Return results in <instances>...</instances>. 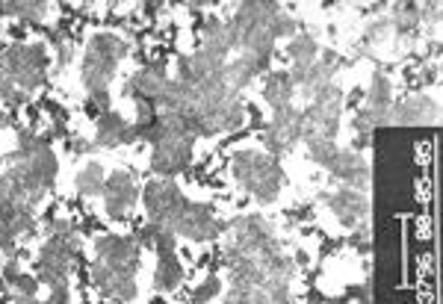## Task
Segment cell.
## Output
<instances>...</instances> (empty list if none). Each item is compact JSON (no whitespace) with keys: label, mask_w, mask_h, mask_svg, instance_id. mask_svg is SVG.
<instances>
[{"label":"cell","mask_w":443,"mask_h":304,"mask_svg":"<svg viewBox=\"0 0 443 304\" xmlns=\"http://www.w3.org/2000/svg\"><path fill=\"white\" fill-rule=\"evenodd\" d=\"M234 177L243 184L257 201H269L278 198L281 184H284V172H281L278 159L269 154H257V151H239L234 157Z\"/></svg>","instance_id":"cell-1"},{"label":"cell","mask_w":443,"mask_h":304,"mask_svg":"<svg viewBox=\"0 0 443 304\" xmlns=\"http://www.w3.org/2000/svg\"><path fill=\"white\" fill-rule=\"evenodd\" d=\"M142 201H145V210H148L154 225H163L172 231L177 228L180 216H184V210L189 204L172 180H154V184H148L142 189Z\"/></svg>","instance_id":"cell-2"},{"label":"cell","mask_w":443,"mask_h":304,"mask_svg":"<svg viewBox=\"0 0 443 304\" xmlns=\"http://www.w3.org/2000/svg\"><path fill=\"white\" fill-rule=\"evenodd\" d=\"M301 127H305V112L301 110H296L293 104L275 110L266 127V148L272 154H284L296 139H301Z\"/></svg>","instance_id":"cell-3"},{"label":"cell","mask_w":443,"mask_h":304,"mask_svg":"<svg viewBox=\"0 0 443 304\" xmlns=\"http://www.w3.org/2000/svg\"><path fill=\"white\" fill-rule=\"evenodd\" d=\"M95 251L104 266H110L115 275H136L139 266V248L127 236H100L95 242Z\"/></svg>","instance_id":"cell-4"},{"label":"cell","mask_w":443,"mask_h":304,"mask_svg":"<svg viewBox=\"0 0 443 304\" xmlns=\"http://www.w3.org/2000/svg\"><path fill=\"white\" fill-rule=\"evenodd\" d=\"M189 159H192V139L189 136H166L160 145H154L151 169L157 174L174 177L189 166Z\"/></svg>","instance_id":"cell-5"},{"label":"cell","mask_w":443,"mask_h":304,"mask_svg":"<svg viewBox=\"0 0 443 304\" xmlns=\"http://www.w3.org/2000/svg\"><path fill=\"white\" fill-rule=\"evenodd\" d=\"M104 201H107V213L113 216V219H122L125 213H127V207L136 201V195H139V189H136V184H133V177L130 174H125V172H115L107 184H104Z\"/></svg>","instance_id":"cell-6"},{"label":"cell","mask_w":443,"mask_h":304,"mask_svg":"<svg viewBox=\"0 0 443 304\" xmlns=\"http://www.w3.org/2000/svg\"><path fill=\"white\" fill-rule=\"evenodd\" d=\"M166 86V65L163 63H157L151 68H142V71H136L130 80H127V86H125V95L136 98V100H154L160 98V92H163Z\"/></svg>","instance_id":"cell-7"},{"label":"cell","mask_w":443,"mask_h":304,"mask_svg":"<svg viewBox=\"0 0 443 304\" xmlns=\"http://www.w3.org/2000/svg\"><path fill=\"white\" fill-rule=\"evenodd\" d=\"M328 204H331L334 216L343 221L346 228H355L358 221L367 216V210H370L367 198L360 195V192H355L352 187H343V189H337L334 195H328Z\"/></svg>","instance_id":"cell-8"},{"label":"cell","mask_w":443,"mask_h":304,"mask_svg":"<svg viewBox=\"0 0 443 304\" xmlns=\"http://www.w3.org/2000/svg\"><path fill=\"white\" fill-rule=\"evenodd\" d=\"M331 174L337 180H343L346 187H358L364 189L367 180H370V166L364 163V157L355 154V151H337V157L331 159Z\"/></svg>","instance_id":"cell-9"},{"label":"cell","mask_w":443,"mask_h":304,"mask_svg":"<svg viewBox=\"0 0 443 304\" xmlns=\"http://www.w3.org/2000/svg\"><path fill=\"white\" fill-rule=\"evenodd\" d=\"M174 234H184L189 239H207L216 236V219L207 204H187L184 216H180Z\"/></svg>","instance_id":"cell-10"},{"label":"cell","mask_w":443,"mask_h":304,"mask_svg":"<svg viewBox=\"0 0 443 304\" xmlns=\"http://www.w3.org/2000/svg\"><path fill=\"white\" fill-rule=\"evenodd\" d=\"M437 104L426 95H417L411 100H405L402 107H393V115H390V125H426V121H437Z\"/></svg>","instance_id":"cell-11"},{"label":"cell","mask_w":443,"mask_h":304,"mask_svg":"<svg viewBox=\"0 0 443 304\" xmlns=\"http://www.w3.org/2000/svg\"><path fill=\"white\" fill-rule=\"evenodd\" d=\"M367 110L375 115L378 127L390 125V115H393V89H390V80L381 74V71L372 74L370 95H367Z\"/></svg>","instance_id":"cell-12"},{"label":"cell","mask_w":443,"mask_h":304,"mask_svg":"<svg viewBox=\"0 0 443 304\" xmlns=\"http://www.w3.org/2000/svg\"><path fill=\"white\" fill-rule=\"evenodd\" d=\"M133 139H136V133H133V127L127 125L122 115L107 112V115L98 118V139H95V145L113 148V145H122V142H133Z\"/></svg>","instance_id":"cell-13"},{"label":"cell","mask_w":443,"mask_h":304,"mask_svg":"<svg viewBox=\"0 0 443 304\" xmlns=\"http://www.w3.org/2000/svg\"><path fill=\"white\" fill-rule=\"evenodd\" d=\"M293 80L287 71H269L266 80H264V100L272 107V110H281V107H287L290 100H293Z\"/></svg>","instance_id":"cell-14"},{"label":"cell","mask_w":443,"mask_h":304,"mask_svg":"<svg viewBox=\"0 0 443 304\" xmlns=\"http://www.w3.org/2000/svg\"><path fill=\"white\" fill-rule=\"evenodd\" d=\"M113 74H115V63H107V59H100L95 53H86V59H83V86L89 92L107 89Z\"/></svg>","instance_id":"cell-15"},{"label":"cell","mask_w":443,"mask_h":304,"mask_svg":"<svg viewBox=\"0 0 443 304\" xmlns=\"http://www.w3.org/2000/svg\"><path fill=\"white\" fill-rule=\"evenodd\" d=\"M180 281H184V269H180L174 251L160 254L157 272H154V290H160V293H163V290H174Z\"/></svg>","instance_id":"cell-16"},{"label":"cell","mask_w":443,"mask_h":304,"mask_svg":"<svg viewBox=\"0 0 443 304\" xmlns=\"http://www.w3.org/2000/svg\"><path fill=\"white\" fill-rule=\"evenodd\" d=\"M89 53H95L100 59H107V63L118 65V59L127 56V45L118 36H113V33H98V36H92V42H89Z\"/></svg>","instance_id":"cell-17"},{"label":"cell","mask_w":443,"mask_h":304,"mask_svg":"<svg viewBox=\"0 0 443 304\" xmlns=\"http://www.w3.org/2000/svg\"><path fill=\"white\" fill-rule=\"evenodd\" d=\"M287 53H290V59H293V65H296V63L311 65V63H316V56H319V45H316L313 36L301 33V36H293V42L287 45Z\"/></svg>","instance_id":"cell-18"},{"label":"cell","mask_w":443,"mask_h":304,"mask_svg":"<svg viewBox=\"0 0 443 304\" xmlns=\"http://www.w3.org/2000/svg\"><path fill=\"white\" fill-rule=\"evenodd\" d=\"M74 184H77V192L86 195V198H89V195H100V192H104V184H107V180H104V169L95 166V163H89L83 172L77 174Z\"/></svg>","instance_id":"cell-19"},{"label":"cell","mask_w":443,"mask_h":304,"mask_svg":"<svg viewBox=\"0 0 443 304\" xmlns=\"http://www.w3.org/2000/svg\"><path fill=\"white\" fill-rule=\"evenodd\" d=\"M251 80H254V71L249 68V63H246L243 56H236V63H228V65H225V83H228L231 92L246 89Z\"/></svg>","instance_id":"cell-20"},{"label":"cell","mask_w":443,"mask_h":304,"mask_svg":"<svg viewBox=\"0 0 443 304\" xmlns=\"http://www.w3.org/2000/svg\"><path fill=\"white\" fill-rule=\"evenodd\" d=\"M308 151H311V159L316 166H331V159L337 157V145L334 139H308Z\"/></svg>","instance_id":"cell-21"},{"label":"cell","mask_w":443,"mask_h":304,"mask_svg":"<svg viewBox=\"0 0 443 304\" xmlns=\"http://www.w3.org/2000/svg\"><path fill=\"white\" fill-rule=\"evenodd\" d=\"M110 104H113V98H110V92L107 89H100V92H89V100H86V112L95 118H100V115H107L110 112Z\"/></svg>","instance_id":"cell-22"},{"label":"cell","mask_w":443,"mask_h":304,"mask_svg":"<svg viewBox=\"0 0 443 304\" xmlns=\"http://www.w3.org/2000/svg\"><path fill=\"white\" fill-rule=\"evenodd\" d=\"M269 33H272V38L293 36V33H296V18L287 15V12H278V15L272 18V24H269Z\"/></svg>","instance_id":"cell-23"},{"label":"cell","mask_w":443,"mask_h":304,"mask_svg":"<svg viewBox=\"0 0 443 304\" xmlns=\"http://www.w3.org/2000/svg\"><path fill=\"white\" fill-rule=\"evenodd\" d=\"M174 242H177V234H174L172 228H163V225L157 228V234H154V248H157L160 254L174 251Z\"/></svg>","instance_id":"cell-24"},{"label":"cell","mask_w":443,"mask_h":304,"mask_svg":"<svg viewBox=\"0 0 443 304\" xmlns=\"http://www.w3.org/2000/svg\"><path fill=\"white\" fill-rule=\"evenodd\" d=\"M387 30H390V18H375V21H370V27H367V36H364V45L381 42V38L387 36Z\"/></svg>","instance_id":"cell-25"},{"label":"cell","mask_w":443,"mask_h":304,"mask_svg":"<svg viewBox=\"0 0 443 304\" xmlns=\"http://www.w3.org/2000/svg\"><path fill=\"white\" fill-rule=\"evenodd\" d=\"M219 287H222V283H219L216 278H207V281L201 283V287L192 293V301H195V304H207V301H210V298L219 293Z\"/></svg>","instance_id":"cell-26"},{"label":"cell","mask_w":443,"mask_h":304,"mask_svg":"<svg viewBox=\"0 0 443 304\" xmlns=\"http://www.w3.org/2000/svg\"><path fill=\"white\" fill-rule=\"evenodd\" d=\"M375 127H378V121H375V115H372L367 107H364V110H360V112L355 115V130H358L360 136H370Z\"/></svg>","instance_id":"cell-27"},{"label":"cell","mask_w":443,"mask_h":304,"mask_svg":"<svg viewBox=\"0 0 443 304\" xmlns=\"http://www.w3.org/2000/svg\"><path fill=\"white\" fill-rule=\"evenodd\" d=\"M12 287L18 290V295H36V290H38V281L21 272V275L15 278V283H12Z\"/></svg>","instance_id":"cell-28"},{"label":"cell","mask_w":443,"mask_h":304,"mask_svg":"<svg viewBox=\"0 0 443 304\" xmlns=\"http://www.w3.org/2000/svg\"><path fill=\"white\" fill-rule=\"evenodd\" d=\"M51 231H53V236H59V239H74V221H66V219H56V221H51Z\"/></svg>","instance_id":"cell-29"},{"label":"cell","mask_w":443,"mask_h":304,"mask_svg":"<svg viewBox=\"0 0 443 304\" xmlns=\"http://www.w3.org/2000/svg\"><path fill=\"white\" fill-rule=\"evenodd\" d=\"M18 275H21V269H18V260L9 257V260H6V266H4V281H6V283H15Z\"/></svg>","instance_id":"cell-30"},{"label":"cell","mask_w":443,"mask_h":304,"mask_svg":"<svg viewBox=\"0 0 443 304\" xmlns=\"http://www.w3.org/2000/svg\"><path fill=\"white\" fill-rule=\"evenodd\" d=\"M71 53H74V51H71L68 42H66V45H59V48H56V65H59V68H66V65L71 63Z\"/></svg>","instance_id":"cell-31"},{"label":"cell","mask_w":443,"mask_h":304,"mask_svg":"<svg viewBox=\"0 0 443 304\" xmlns=\"http://www.w3.org/2000/svg\"><path fill=\"white\" fill-rule=\"evenodd\" d=\"M48 304H68V290H66V287H56V290L51 293Z\"/></svg>","instance_id":"cell-32"},{"label":"cell","mask_w":443,"mask_h":304,"mask_svg":"<svg viewBox=\"0 0 443 304\" xmlns=\"http://www.w3.org/2000/svg\"><path fill=\"white\" fill-rule=\"evenodd\" d=\"M68 148L77 151V154H86V151H89V145H86V142H80V139H71V142H68Z\"/></svg>","instance_id":"cell-33"},{"label":"cell","mask_w":443,"mask_h":304,"mask_svg":"<svg viewBox=\"0 0 443 304\" xmlns=\"http://www.w3.org/2000/svg\"><path fill=\"white\" fill-rule=\"evenodd\" d=\"M419 80H422V83H434V80H437V71H434V68L422 71V74H419Z\"/></svg>","instance_id":"cell-34"},{"label":"cell","mask_w":443,"mask_h":304,"mask_svg":"<svg viewBox=\"0 0 443 304\" xmlns=\"http://www.w3.org/2000/svg\"><path fill=\"white\" fill-rule=\"evenodd\" d=\"M15 304H38L36 295H15Z\"/></svg>","instance_id":"cell-35"},{"label":"cell","mask_w":443,"mask_h":304,"mask_svg":"<svg viewBox=\"0 0 443 304\" xmlns=\"http://www.w3.org/2000/svg\"><path fill=\"white\" fill-rule=\"evenodd\" d=\"M9 125V118H6V112H0V127H6Z\"/></svg>","instance_id":"cell-36"},{"label":"cell","mask_w":443,"mask_h":304,"mask_svg":"<svg viewBox=\"0 0 443 304\" xmlns=\"http://www.w3.org/2000/svg\"><path fill=\"white\" fill-rule=\"evenodd\" d=\"M0 33H4V24H0Z\"/></svg>","instance_id":"cell-37"}]
</instances>
